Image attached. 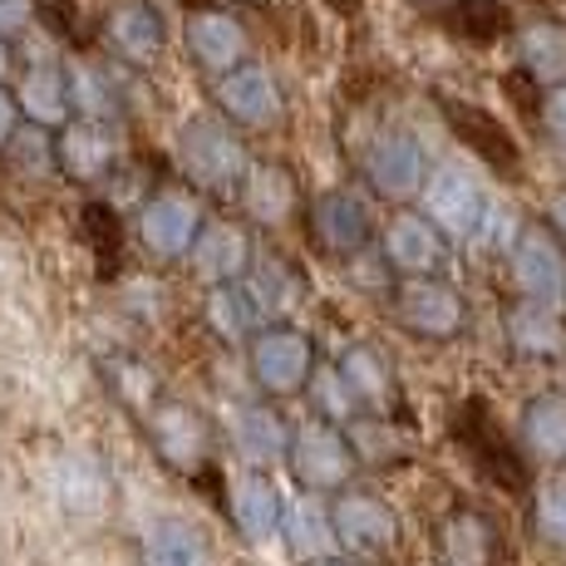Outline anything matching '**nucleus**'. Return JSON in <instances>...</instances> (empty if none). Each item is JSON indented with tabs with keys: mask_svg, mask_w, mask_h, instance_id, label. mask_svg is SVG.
Here are the masks:
<instances>
[{
	"mask_svg": "<svg viewBox=\"0 0 566 566\" xmlns=\"http://www.w3.org/2000/svg\"><path fill=\"white\" fill-rule=\"evenodd\" d=\"M227 439H232L237 459L247 468H271L286 459L291 423L271 405H261V399H247V405H237L232 419H227Z\"/></svg>",
	"mask_w": 566,
	"mask_h": 566,
	"instance_id": "2eb2a0df",
	"label": "nucleus"
},
{
	"mask_svg": "<svg viewBox=\"0 0 566 566\" xmlns=\"http://www.w3.org/2000/svg\"><path fill=\"white\" fill-rule=\"evenodd\" d=\"M331 6H345V10H355V6H360V0H331Z\"/></svg>",
	"mask_w": 566,
	"mask_h": 566,
	"instance_id": "c03bdc74",
	"label": "nucleus"
},
{
	"mask_svg": "<svg viewBox=\"0 0 566 566\" xmlns=\"http://www.w3.org/2000/svg\"><path fill=\"white\" fill-rule=\"evenodd\" d=\"M306 395H311V405L321 409V419L325 423H350L355 413H360L365 405L355 399V389L345 385V375L340 369H311V385H306Z\"/></svg>",
	"mask_w": 566,
	"mask_h": 566,
	"instance_id": "2f4dec72",
	"label": "nucleus"
},
{
	"mask_svg": "<svg viewBox=\"0 0 566 566\" xmlns=\"http://www.w3.org/2000/svg\"><path fill=\"white\" fill-rule=\"evenodd\" d=\"M345 266V281H350L355 291H365V296H395V286H399V276L389 271V261L379 256V247L369 242V247H360V252H350L340 261Z\"/></svg>",
	"mask_w": 566,
	"mask_h": 566,
	"instance_id": "f704fd0d",
	"label": "nucleus"
},
{
	"mask_svg": "<svg viewBox=\"0 0 566 566\" xmlns=\"http://www.w3.org/2000/svg\"><path fill=\"white\" fill-rule=\"evenodd\" d=\"M247 360H252V379L266 399L306 395L315 369V340L296 325H261L247 340Z\"/></svg>",
	"mask_w": 566,
	"mask_h": 566,
	"instance_id": "f03ea898",
	"label": "nucleus"
},
{
	"mask_svg": "<svg viewBox=\"0 0 566 566\" xmlns=\"http://www.w3.org/2000/svg\"><path fill=\"white\" fill-rule=\"evenodd\" d=\"M114 158H118V148H114V138H108V128L99 118L70 124V128H60V138H54V172H64L70 182L108 178Z\"/></svg>",
	"mask_w": 566,
	"mask_h": 566,
	"instance_id": "f3484780",
	"label": "nucleus"
},
{
	"mask_svg": "<svg viewBox=\"0 0 566 566\" xmlns=\"http://www.w3.org/2000/svg\"><path fill=\"white\" fill-rule=\"evenodd\" d=\"M20 128V104H15V94L10 90H0V148L10 144V134Z\"/></svg>",
	"mask_w": 566,
	"mask_h": 566,
	"instance_id": "ea45409f",
	"label": "nucleus"
},
{
	"mask_svg": "<svg viewBox=\"0 0 566 566\" xmlns=\"http://www.w3.org/2000/svg\"><path fill=\"white\" fill-rule=\"evenodd\" d=\"M522 453L537 463L566 459V395H537L522 409Z\"/></svg>",
	"mask_w": 566,
	"mask_h": 566,
	"instance_id": "5701e85b",
	"label": "nucleus"
},
{
	"mask_svg": "<svg viewBox=\"0 0 566 566\" xmlns=\"http://www.w3.org/2000/svg\"><path fill=\"white\" fill-rule=\"evenodd\" d=\"M335 369L345 375V385L355 389V399H360L365 409H395L399 399V379H395V360H389V350H379L375 340H355L345 345V355L335 360Z\"/></svg>",
	"mask_w": 566,
	"mask_h": 566,
	"instance_id": "6ab92c4d",
	"label": "nucleus"
},
{
	"mask_svg": "<svg viewBox=\"0 0 566 566\" xmlns=\"http://www.w3.org/2000/svg\"><path fill=\"white\" fill-rule=\"evenodd\" d=\"M286 463L296 473V483L321 497L350 488V478L360 473V459H355L340 423H301V429H291Z\"/></svg>",
	"mask_w": 566,
	"mask_h": 566,
	"instance_id": "7ed1b4c3",
	"label": "nucleus"
},
{
	"mask_svg": "<svg viewBox=\"0 0 566 566\" xmlns=\"http://www.w3.org/2000/svg\"><path fill=\"white\" fill-rule=\"evenodd\" d=\"M449 25L459 30V35H468V40H497V35H507L513 15H507L497 0H463V6H453Z\"/></svg>",
	"mask_w": 566,
	"mask_h": 566,
	"instance_id": "c9c22d12",
	"label": "nucleus"
},
{
	"mask_svg": "<svg viewBox=\"0 0 566 566\" xmlns=\"http://www.w3.org/2000/svg\"><path fill=\"white\" fill-rule=\"evenodd\" d=\"M281 537L291 542V552H296L301 562L331 557L335 532H331V507L321 503V493H306V488H301L296 503H286V513H281Z\"/></svg>",
	"mask_w": 566,
	"mask_h": 566,
	"instance_id": "4be33fe9",
	"label": "nucleus"
},
{
	"mask_svg": "<svg viewBox=\"0 0 566 566\" xmlns=\"http://www.w3.org/2000/svg\"><path fill=\"white\" fill-rule=\"evenodd\" d=\"M345 439H350L355 459H360V468H379V463H399L409 459V429L399 419H389L385 409H360L350 423H340Z\"/></svg>",
	"mask_w": 566,
	"mask_h": 566,
	"instance_id": "412c9836",
	"label": "nucleus"
},
{
	"mask_svg": "<svg viewBox=\"0 0 566 566\" xmlns=\"http://www.w3.org/2000/svg\"><path fill=\"white\" fill-rule=\"evenodd\" d=\"M84 237H90L94 256H99V271H114L118 266V247H124V227H118V217L108 212L104 202L84 207Z\"/></svg>",
	"mask_w": 566,
	"mask_h": 566,
	"instance_id": "e433bc0d",
	"label": "nucleus"
},
{
	"mask_svg": "<svg viewBox=\"0 0 566 566\" xmlns=\"http://www.w3.org/2000/svg\"><path fill=\"white\" fill-rule=\"evenodd\" d=\"M547 128H552L557 138H566V90L552 94V104H547Z\"/></svg>",
	"mask_w": 566,
	"mask_h": 566,
	"instance_id": "a19ab883",
	"label": "nucleus"
},
{
	"mask_svg": "<svg viewBox=\"0 0 566 566\" xmlns=\"http://www.w3.org/2000/svg\"><path fill=\"white\" fill-rule=\"evenodd\" d=\"M311 237L325 256L345 261L350 252L375 242V222H369V207L355 192H321L311 202Z\"/></svg>",
	"mask_w": 566,
	"mask_h": 566,
	"instance_id": "9b49d317",
	"label": "nucleus"
},
{
	"mask_svg": "<svg viewBox=\"0 0 566 566\" xmlns=\"http://www.w3.org/2000/svg\"><path fill=\"white\" fill-rule=\"evenodd\" d=\"M192 50H198L202 60L212 64V70H217V64H227V60L237 54L232 40H227L222 30H212V20H198V30H192Z\"/></svg>",
	"mask_w": 566,
	"mask_h": 566,
	"instance_id": "4c0bfd02",
	"label": "nucleus"
},
{
	"mask_svg": "<svg viewBox=\"0 0 566 566\" xmlns=\"http://www.w3.org/2000/svg\"><path fill=\"white\" fill-rule=\"evenodd\" d=\"M0 74H6V40H0Z\"/></svg>",
	"mask_w": 566,
	"mask_h": 566,
	"instance_id": "a18cd8bd",
	"label": "nucleus"
},
{
	"mask_svg": "<svg viewBox=\"0 0 566 566\" xmlns=\"http://www.w3.org/2000/svg\"><path fill=\"white\" fill-rule=\"evenodd\" d=\"M227 114L242 118V124H271L276 118V90H271L261 74H237V80L222 84Z\"/></svg>",
	"mask_w": 566,
	"mask_h": 566,
	"instance_id": "7c9ffc66",
	"label": "nucleus"
},
{
	"mask_svg": "<svg viewBox=\"0 0 566 566\" xmlns=\"http://www.w3.org/2000/svg\"><path fill=\"white\" fill-rule=\"evenodd\" d=\"M423 154L409 144V138H389V144L375 148V158H369V182H375V192H385V198H419L423 188Z\"/></svg>",
	"mask_w": 566,
	"mask_h": 566,
	"instance_id": "393cba45",
	"label": "nucleus"
},
{
	"mask_svg": "<svg viewBox=\"0 0 566 566\" xmlns=\"http://www.w3.org/2000/svg\"><path fill=\"white\" fill-rule=\"evenodd\" d=\"M306 566H350V562H340V557H335V552H331V557H311Z\"/></svg>",
	"mask_w": 566,
	"mask_h": 566,
	"instance_id": "37998d69",
	"label": "nucleus"
},
{
	"mask_svg": "<svg viewBox=\"0 0 566 566\" xmlns=\"http://www.w3.org/2000/svg\"><path fill=\"white\" fill-rule=\"evenodd\" d=\"M331 532L335 547L350 557H385L399 542V517L385 497L340 488V493H331Z\"/></svg>",
	"mask_w": 566,
	"mask_h": 566,
	"instance_id": "423d86ee",
	"label": "nucleus"
},
{
	"mask_svg": "<svg viewBox=\"0 0 566 566\" xmlns=\"http://www.w3.org/2000/svg\"><path fill=\"white\" fill-rule=\"evenodd\" d=\"M439 562L443 566H493L497 562V532L493 522L473 507L449 513V522L439 527Z\"/></svg>",
	"mask_w": 566,
	"mask_h": 566,
	"instance_id": "aec40b11",
	"label": "nucleus"
},
{
	"mask_svg": "<svg viewBox=\"0 0 566 566\" xmlns=\"http://www.w3.org/2000/svg\"><path fill=\"white\" fill-rule=\"evenodd\" d=\"M503 335L522 360L547 365V360H562L566 355V315H562V306H552V301H532V296L513 301L503 315Z\"/></svg>",
	"mask_w": 566,
	"mask_h": 566,
	"instance_id": "ddd939ff",
	"label": "nucleus"
},
{
	"mask_svg": "<svg viewBox=\"0 0 566 566\" xmlns=\"http://www.w3.org/2000/svg\"><path fill=\"white\" fill-rule=\"evenodd\" d=\"M507 261H513V281H517L522 296L562 306V291H566V247L557 242V232H552V227H522L517 242L507 247Z\"/></svg>",
	"mask_w": 566,
	"mask_h": 566,
	"instance_id": "9d476101",
	"label": "nucleus"
},
{
	"mask_svg": "<svg viewBox=\"0 0 566 566\" xmlns=\"http://www.w3.org/2000/svg\"><path fill=\"white\" fill-rule=\"evenodd\" d=\"M449 247L453 242L423 212H399L395 222L385 227V237H379V256L389 261V271H395L399 281L405 276H443Z\"/></svg>",
	"mask_w": 566,
	"mask_h": 566,
	"instance_id": "6e6552de",
	"label": "nucleus"
},
{
	"mask_svg": "<svg viewBox=\"0 0 566 566\" xmlns=\"http://www.w3.org/2000/svg\"><path fill=\"white\" fill-rule=\"evenodd\" d=\"M207 325H212L227 345H247L261 325H271V306L256 296V286L247 276L222 281V286H212V296H207Z\"/></svg>",
	"mask_w": 566,
	"mask_h": 566,
	"instance_id": "a211bd4d",
	"label": "nucleus"
},
{
	"mask_svg": "<svg viewBox=\"0 0 566 566\" xmlns=\"http://www.w3.org/2000/svg\"><path fill=\"white\" fill-rule=\"evenodd\" d=\"M423 217L439 227L449 242H468L478 237V222H483V192L463 178V172H439V178H423Z\"/></svg>",
	"mask_w": 566,
	"mask_h": 566,
	"instance_id": "4468645a",
	"label": "nucleus"
},
{
	"mask_svg": "<svg viewBox=\"0 0 566 566\" xmlns=\"http://www.w3.org/2000/svg\"><path fill=\"white\" fill-rule=\"evenodd\" d=\"M0 154L10 158V168H15L20 178H50V172H54V138L40 124L15 128V134H10V144L0 148Z\"/></svg>",
	"mask_w": 566,
	"mask_h": 566,
	"instance_id": "473e14b6",
	"label": "nucleus"
},
{
	"mask_svg": "<svg viewBox=\"0 0 566 566\" xmlns=\"http://www.w3.org/2000/svg\"><path fill=\"white\" fill-rule=\"evenodd\" d=\"M453 443H459L497 488H507V493H522V488L532 483V468L522 459V449L488 419L483 399H463V405L453 409Z\"/></svg>",
	"mask_w": 566,
	"mask_h": 566,
	"instance_id": "20e7f679",
	"label": "nucleus"
},
{
	"mask_svg": "<svg viewBox=\"0 0 566 566\" xmlns=\"http://www.w3.org/2000/svg\"><path fill=\"white\" fill-rule=\"evenodd\" d=\"M182 172L198 182L202 192H237L247 178V154L237 148V138L217 124H192L182 134Z\"/></svg>",
	"mask_w": 566,
	"mask_h": 566,
	"instance_id": "1a4fd4ad",
	"label": "nucleus"
},
{
	"mask_svg": "<svg viewBox=\"0 0 566 566\" xmlns=\"http://www.w3.org/2000/svg\"><path fill=\"white\" fill-rule=\"evenodd\" d=\"M532 537L566 552V478H552L532 493Z\"/></svg>",
	"mask_w": 566,
	"mask_h": 566,
	"instance_id": "72a5a7b5",
	"label": "nucleus"
},
{
	"mask_svg": "<svg viewBox=\"0 0 566 566\" xmlns=\"http://www.w3.org/2000/svg\"><path fill=\"white\" fill-rule=\"evenodd\" d=\"M202 222L207 217H202V207L192 192L163 188L138 207V242H144L148 256L178 261V256H188V247H192V237H198Z\"/></svg>",
	"mask_w": 566,
	"mask_h": 566,
	"instance_id": "0eeeda50",
	"label": "nucleus"
},
{
	"mask_svg": "<svg viewBox=\"0 0 566 566\" xmlns=\"http://www.w3.org/2000/svg\"><path fill=\"white\" fill-rule=\"evenodd\" d=\"M562 306H566V291H562Z\"/></svg>",
	"mask_w": 566,
	"mask_h": 566,
	"instance_id": "49530a36",
	"label": "nucleus"
},
{
	"mask_svg": "<svg viewBox=\"0 0 566 566\" xmlns=\"http://www.w3.org/2000/svg\"><path fill=\"white\" fill-rule=\"evenodd\" d=\"M281 513H286V497L276 493V483L266 478V468H247L232 483V497H227V517L242 532L247 542H271L281 537Z\"/></svg>",
	"mask_w": 566,
	"mask_h": 566,
	"instance_id": "dca6fc26",
	"label": "nucleus"
},
{
	"mask_svg": "<svg viewBox=\"0 0 566 566\" xmlns=\"http://www.w3.org/2000/svg\"><path fill=\"white\" fill-rule=\"evenodd\" d=\"M389 301H395V321L409 335H419V340L443 345L453 335H463V325H468L463 291L449 286L443 276H405Z\"/></svg>",
	"mask_w": 566,
	"mask_h": 566,
	"instance_id": "39448f33",
	"label": "nucleus"
},
{
	"mask_svg": "<svg viewBox=\"0 0 566 566\" xmlns=\"http://www.w3.org/2000/svg\"><path fill=\"white\" fill-rule=\"evenodd\" d=\"M547 227L557 232V242L566 247V192H557V198H552V207H547Z\"/></svg>",
	"mask_w": 566,
	"mask_h": 566,
	"instance_id": "79ce46f5",
	"label": "nucleus"
},
{
	"mask_svg": "<svg viewBox=\"0 0 566 566\" xmlns=\"http://www.w3.org/2000/svg\"><path fill=\"white\" fill-rule=\"evenodd\" d=\"M108 45H114L124 60H134V64H148L154 54L163 50V25H158V15L148 6H118L114 15H108Z\"/></svg>",
	"mask_w": 566,
	"mask_h": 566,
	"instance_id": "bb28decb",
	"label": "nucleus"
},
{
	"mask_svg": "<svg viewBox=\"0 0 566 566\" xmlns=\"http://www.w3.org/2000/svg\"><path fill=\"white\" fill-rule=\"evenodd\" d=\"M104 385H108V395H114L118 405L134 409V413H148V409H154V399H158L154 369L138 365V360H128V355H114V360H104Z\"/></svg>",
	"mask_w": 566,
	"mask_h": 566,
	"instance_id": "c756f323",
	"label": "nucleus"
},
{
	"mask_svg": "<svg viewBox=\"0 0 566 566\" xmlns=\"http://www.w3.org/2000/svg\"><path fill=\"white\" fill-rule=\"evenodd\" d=\"M35 20V0H0V40L20 35Z\"/></svg>",
	"mask_w": 566,
	"mask_h": 566,
	"instance_id": "58836bf2",
	"label": "nucleus"
},
{
	"mask_svg": "<svg viewBox=\"0 0 566 566\" xmlns=\"http://www.w3.org/2000/svg\"><path fill=\"white\" fill-rule=\"evenodd\" d=\"M252 252H256V242L247 227L212 222V217H207L188 247V261L207 286H222V281H242L247 271H252Z\"/></svg>",
	"mask_w": 566,
	"mask_h": 566,
	"instance_id": "f8f14e48",
	"label": "nucleus"
},
{
	"mask_svg": "<svg viewBox=\"0 0 566 566\" xmlns=\"http://www.w3.org/2000/svg\"><path fill=\"white\" fill-rule=\"evenodd\" d=\"M15 104L25 108L30 124H40V128L64 124V114H70V80H64V70H54V64H35V70H25Z\"/></svg>",
	"mask_w": 566,
	"mask_h": 566,
	"instance_id": "a878e982",
	"label": "nucleus"
},
{
	"mask_svg": "<svg viewBox=\"0 0 566 566\" xmlns=\"http://www.w3.org/2000/svg\"><path fill=\"white\" fill-rule=\"evenodd\" d=\"M144 433L154 443L158 463L172 468L182 478H202L217 463V429L198 405H182V399H154V409L144 413Z\"/></svg>",
	"mask_w": 566,
	"mask_h": 566,
	"instance_id": "f257e3e1",
	"label": "nucleus"
},
{
	"mask_svg": "<svg viewBox=\"0 0 566 566\" xmlns=\"http://www.w3.org/2000/svg\"><path fill=\"white\" fill-rule=\"evenodd\" d=\"M443 114H449L453 134H459L478 158H488L493 168H517V144L507 138V128L497 124L493 114H483V108H473V104H453V99L443 104Z\"/></svg>",
	"mask_w": 566,
	"mask_h": 566,
	"instance_id": "b1692460",
	"label": "nucleus"
},
{
	"mask_svg": "<svg viewBox=\"0 0 566 566\" xmlns=\"http://www.w3.org/2000/svg\"><path fill=\"white\" fill-rule=\"evenodd\" d=\"M247 212L261 227H286L291 212H296V188L281 168H256L252 182H247Z\"/></svg>",
	"mask_w": 566,
	"mask_h": 566,
	"instance_id": "c85d7f7f",
	"label": "nucleus"
},
{
	"mask_svg": "<svg viewBox=\"0 0 566 566\" xmlns=\"http://www.w3.org/2000/svg\"><path fill=\"white\" fill-rule=\"evenodd\" d=\"M144 566H212V552L182 522H158L144 537Z\"/></svg>",
	"mask_w": 566,
	"mask_h": 566,
	"instance_id": "cd10ccee",
	"label": "nucleus"
}]
</instances>
